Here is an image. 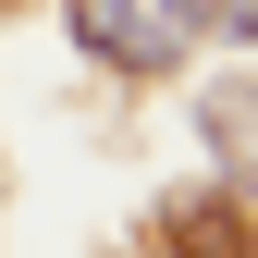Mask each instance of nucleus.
<instances>
[{
	"label": "nucleus",
	"mask_w": 258,
	"mask_h": 258,
	"mask_svg": "<svg viewBox=\"0 0 258 258\" xmlns=\"http://www.w3.org/2000/svg\"><path fill=\"white\" fill-rule=\"evenodd\" d=\"M209 148H221V184L258 197V86H209Z\"/></svg>",
	"instance_id": "nucleus-2"
},
{
	"label": "nucleus",
	"mask_w": 258,
	"mask_h": 258,
	"mask_svg": "<svg viewBox=\"0 0 258 258\" xmlns=\"http://www.w3.org/2000/svg\"><path fill=\"white\" fill-rule=\"evenodd\" d=\"M74 37L111 74H172L197 49V0H74Z\"/></svg>",
	"instance_id": "nucleus-1"
},
{
	"label": "nucleus",
	"mask_w": 258,
	"mask_h": 258,
	"mask_svg": "<svg viewBox=\"0 0 258 258\" xmlns=\"http://www.w3.org/2000/svg\"><path fill=\"white\" fill-rule=\"evenodd\" d=\"M197 25H221V37H258V0H197Z\"/></svg>",
	"instance_id": "nucleus-4"
},
{
	"label": "nucleus",
	"mask_w": 258,
	"mask_h": 258,
	"mask_svg": "<svg viewBox=\"0 0 258 258\" xmlns=\"http://www.w3.org/2000/svg\"><path fill=\"white\" fill-rule=\"evenodd\" d=\"M160 258H246V221H234V197H184L172 221H160Z\"/></svg>",
	"instance_id": "nucleus-3"
}]
</instances>
